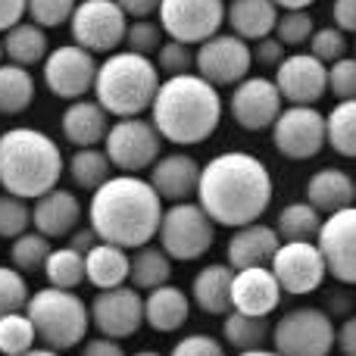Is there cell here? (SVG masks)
Segmentation results:
<instances>
[{"instance_id": "db71d44e", "label": "cell", "mask_w": 356, "mask_h": 356, "mask_svg": "<svg viewBox=\"0 0 356 356\" xmlns=\"http://www.w3.org/2000/svg\"><path fill=\"white\" fill-rule=\"evenodd\" d=\"M334 347L341 350V356H356V313L347 316L338 325V334H334Z\"/></svg>"}, {"instance_id": "9c48e42d", "label": "cell", "mask_w": 356, "mask_h": 356, "mask_svg": "<svg viewBox=\"0 0 356 356\" xmlns=\"http://www.w3.org/2000/svg\"><path fill=\"white\" fill-rule=\"evenodd\" d=\"M104 154L110 156L113 169L125 175H138L163 156V135L144 116L116 119L104 138Z\"/></svg>"}, {"instance_id": "cb8c5ba5", "label": "cell", "mask_w": 356, "mask_h": 356, "mask_svg": "<svg viewBox=\"0 0 356 356\" xmlns=\"http://www.w3.org/2000/svg\"><path fill=\"white\" fill-rule=\"evenodd\" d=\"M60 131L72 147H97L110 131V113L97 100H72L60 116Z\"/></svg>"}, {"instance_id": "484cf974", "label": "cell", "mask_w": 356, "mask_h": 356, "mask_svg": "<svg viewBox=\"0 0 356 356\" xmlns=\"http://www.w3.org/2000/svg\"><path fill=\"white\" fill-rule=\"evenodd\" d=\"M225 22L232 35L244 38L247 44H257L263 38L275 35L278 25V6L272 0H228L225 6Z\"/></svg>"}, {"instance_id": "7dc6e473", "label": "cell", "mask_w": 356, "mask_h": 356, "mask_svg": "<svg viewBox=\"0 0 356 356\" xmlns=\"http://www.w3.org/2000/svg\"><path fill=\"white\" fill-rule=\"evenodd\" d=\"M328 91L338 100H356V56H341L328 66Z\"/></svg>"}, {"instance_id": "9f6ffc18", "label": "cell", "mask_w": 356, "mask_h": 356, "mask_svg": "<svg viewBox=\"0 0 356 356\" xmlns=\"http://www.w3.org/2000/svg\"><path fill=\"white\" fill-rule=\"evenodd\" d=\"M100 244V238H97V232H94L91 225L88 228H75L72 234H69V247H72V250H79V253H88L91 250V247H97Z\"/></svg>"}, {"instance_id": "7402d4cb", "label": "cell", "mask_w": 356, "mask_h": 356, "mask_svg": "<svg viewBox=\"0 0 356 356\" xmlns=\"http://www.w3.org/2000/svg\"><path fill=\"white\" fill-rule=\"evenodd\" d=\"M200 163L188 154H163L160 160L150 166V178L154 191L163 197L166 203H181L191 194H197L200 184Z\"/></svg>"}, {"instance_id": "ba28073f", "label": "cell", "mask_w": 356, "mask_h": 356, "mask_svg": "<svg viewBox=\"0 0 356 356\" xmlns=\"http://www.w3.org/2000/svg\"><path fill=\"white\" fill-rule=\"evenodd\" d=\"M334 325L332 313L319 307H297L278 316L272 325V344L282 356H328L334 350Z\"/></svg>"}, {"instance_id": "6da1fadb", "label": "cell", "mask_w": 356, "mask_h": 356, "mask_svg": "<svg viewBox=\"0 0 356 356\" xmlns=\"http://www.w3.org/2000/svg\"><path fill=\"white\" fill-rule=\"evenodd\" d=\"M272 172L259 156L247 150H228L216 154L200 169L197 184V203L207 209L216 225L241 228L259 222V216L272 203Z\"/></svg>"}, {"instance_id": "f1b7e54d", "label": "cell", "mask_w": 356, "mask_h": 356, "mask_svg": "<svg viewBox=\"0 0 356 356\" xmlns=\"http://www.w3.org/2000/svg\"><path fill=\"white\" fill-rule=\"evenodd\" d=\"M129 266H131V257L125 247L100 241L97 247H91L85 253V282H91L97 291L129 284Z\"/></svg>"}, {"instance_id": "277c9868", "label": "cell", "mask_w": 356, "mask_h": 356, "mask_svg": "<svg viewBox=\"0 0 356 356\" xmlns=\"http://www.w3.org/2000/svg\"><path fill=\"white\" fill-rule=\"evenodd\" d=\"M66 172L63 150L41 129H6L0 131V188L22 200H38L54 191Z\"/></svg>"}, {"instance_id": "6125c7cd", "label": "cell", "mask_w": 356, "mask_h": 356, "mask_svg": "<svg viewBox=\"0 0 356 356\" xmlns=\"http://www.w3.org/2000/svg\"><path fill=\"white\" fill-rule=\"evenodd\" d=\"M0 63H3V38H0Z\"/></svg>"}, {"instance_id": "11a10c76", "label": "cell", "mask_w": 356, "mask_h": 356, "mask_svg": "<svg viewBox=\"0 0 356 356\" xmlns=\"http://www.w3.org/2000/svg\"><path fill=\"white\" fill-rule=\"evenodd\" d=\"M129 19H150L160 10V0H116Z\"/></svg>"}, {"instance_id": "d6a6232c", "label": "cell", "mask_w": 356, "mask_h": 356, "mask_svg": "<svg viewBox=\"0 0 356 356\" xmlns=\"http://www.w3.org/2000/svg\"><path fill=\"white\" fill-rule=\"evenodd\" d=\"M35 104L31 69L16 63H0V116H19Z\"/></svg>"}, {"instance_id": "f35d334b", "label": "cell", "mask_w": 356, "mask_h": 356, "mask_svg": "<svg viewBox=\"0 0 356 356\" xmlns=\"http://www.w3.org/2000/svg\"><path fill=\"white\" fill-rule=\"evenodd\" d=\"M38 334L31 319L22 313H6L0 316V353L3 356H19V353H29L35 347Z\"/></svg>"}, {"instance_id": "f546056e", "label": "cell", "mask_w": 356, "mask_h": 356, "mask_svg": "<svg viewBox=\"0 0 356 356\" xmlns=\"http://www.w3.org/2000/svg\"><path fill=\"white\" fill-rule=\"evenodd\" d=\"M50 54V41H47V29L35 22H19L10 31H3V56L6 63H16V66H38L44 63V56Z\"/></svg>"}, {"instance_id": "bcb514c9", "label": "cell", "mask_w": 356, "mask_h": 356, "mask_svg": "<svg viewBox=\"0 0 356 356\" xmlns=\"http://www.w3.org/2000/svg\"><path fill=\"white\" fill-rule=\"evenodd\" d=\"M309 54L316 60H322L325 66H332L334 60L347 56V35L334 25H325V29H316L313 38H309Z\"/></svg>"}, {"instance_id": "d6986e66", "label": "cell", "mask_w": 356, "mask_h": 356, "mask_svg": "<svg viewBox=\"0 0 356 356\" xmlns=\"http://www.w3.org/2000/svg\"><path fill=\"white\" fill-rule=\"evenodd\" d=\"M284 104L313 106L328 94V66L313 54H288L272 79Z\"/></svg>"}, {"instance_id": "7bdbcfd3", "label": "cell", "mask_w": 356, "mask_h": 356, "mask_svg": "<svg viewBox=\"0 0 356 356\" xmlns=\"http://www.w3.org/2000/svg\"><path fill=\"white\" fill-rule=\"evenodd\" d=\"M166 31H163L160 22H150V19H135V22H129V31H125V50H131V54H141V56H150L154 60L156 50L163 47V41H166Z\"/></svg>"}, {"instance_id": "5b68a950", "label": "cell", "mask_w": 356, "mask_h": 356, "mask_svg": "<svg viewBox=\"0 0 356 356\" xmlns=\"http://www.w3.org/2000/svg\"><path fill=\"white\" fill-rule=\"evenodd\" d=\"M160 81V69L150 56L116 50V54H106L104 63H97L94 100L116 119L141 116L154 106Z\"/></svg>"}, {"instance_id": "30bf717a", "label": "cell", "mask_w": 356, "mask_h": 356, "mask_svg": "<svg viewBox=\"0 0 356 356\" xmlns=\"http://www.w3.org/2000/svg\"><path fill=\"white\" fill-rule=\"evenodd\" d=\"M72 44L91 50V54H116L125 44L129 16L116 0H79L72 19H69Z\"/></svg>"}, {"instance_id": "74e56055", "label": "cell", "mask_w": 356, "mask_h": 356, "mask_svg": "<svg viewBox=\"0 0 356 356\" xmlns=\"http://www.w3.org/2000/svg\"><path fill=\"white\" fill-rule=\"evenodd\" d=\"M50 250H54V247H50V238H44L41 232L29 228L25 234H19V238L13 241L10 259H13V266H16L22 275H29V272H41L44 269Z\"/></svg>"}, {"instance_id": "1f68e13d", "label": "cell", "mask_w": 356, "mask_h": 356, "mask_svg": "<svg viewBox=\"0 0 356 356\" xmlns=\"http://www.w3.org/2000/svg\"><path fill=\"white\" fill-rule=\"evenodd\" d=\"M266 341H272V325L263 316H247L232 309L222 322V344L238 353L259 350V347H266Z\"/></svg>"}, {"instance_id": "60d3db41", "label": "cell", "mask_w": 356, "mask_h": 356, "mask_svg": "<svg viewBox=\"0 0 356 356\" xmlns=\"http://www.w3.org/2000/svg\"><path fill=\"white\" fill-rule=\"evenodd\" d=\"M29 282L16 266H0V316L22 313L29 307Z\"/></svg>"}, {"instance_id": "4dcf8cb0", "label": "cell", "mask_w": 356, "mask_h": 356, "mask_svg": "<svg viewBox=\"0 0 356 356\" xmlns=\"http://www.w3.org/2000/svg\"><path fill=\"white\" fill-rule=\"evenodd\" d=\"M172 278V259L160 244H144L131 250V266H129V282L138 291H154L160 284H169Z\"/></svg>"}, {"instance_id": "44dd1931", "label": "cell", "mask_w": 356, "mask_h": 356, "mask_svg": "<svg viewBox=\"0 0 356 356\" xmlns=\"http://www.w3.org/2000/svg\"><path fill=\"white\" fill-rule=\"evenodd\" d=\"M81 222V203L72 191L60 188L41 194L38 200H31V228L41 232L50 241H63L79 228Z\"/></svg>"}, {"instance_id": "3957f363", "label": "cell", "mask_w": 356, "mask_h": 356, "mask_svg": "<svg viewBox=\"0 0 356 356\" xmlns=\"http://www.w3.org/2000/svg\"><path fill=\"white\" fill-rule=\"evenodd\" d=\"M222 94L216 85L200 79L197 72L169 75L160 81L154 97V119L163 141H172L175 147H194L216 135L222 122Z\"/></svg>"}, {"instance_id": "e575fe53", "label": "cell", "mask_w": 356, "mask_h": 356, "mask_svg": "<svg viewBox=\"0 0 356 356\" xmlns=\"http://www.w3.org/2000/svg\"><path fill=\"white\" fill-rule=\"evenodd\" d=\"M325 216L307 200H294L278 213L275 232L282 241H316L319 238V228Z\"/></svg>"}, {"instance_id": "ac0fdd59", "label": "cell", "mask_w": 356, "mask_h": 356, "mask_svg": "<svg viewBox=\"0 0 356 356\" xmlns=\"http://www.w3.org/2000/svg\"><path fill=\"white\" fill-rule=\"evenodd\" d=\"M316 247L322 250L328 275L356 288V203L322 219Z\"/></svg>"}, {"instance_id": "f907efd6", "label": "cell", "mask_w": 356, "mask_h": 356, "mask_svg": "<svg viewBox=\"0 0 356 356\" xmlns=\"http://www.w3.org/2000/svg\"><path fill=\"white\" fill-rule=\"evenodd\" d=\"M79 356H125V350H122V341L97 334V338L81 341V353Z\"/></svg>"}, {"instance_id": "7c38bea8", "label": "cell", "mask_w": 356, "mask_h": 356, "mask_svg": "<svg viewBox=\"0 0 356 356\" xmlns=\"http://www.w3.org/2000/svg\"><path fill=\"white\" fill-rule=\"evenodd\" d=\"M41 79L54 97L60 100H81L88 91H94L97 79V60L91 50L79 44H60L41 63Z\"/></svg>"}, {"instance_id": "f6af8a7d", "label": "cell", "mask_w": 356, "mask_h": 356, "mask_svg": "<svg viewBox=\"0 0 356 356\" xmlns=\"http://www.w3.org/2000/svg\"><path fill=\"white\" fill-rule=\"evenodd\" d=\"M156 69H160V75H184L194 69V47L191 44H181V41H172V38H166L163 41V47L156 50Z\"/></svg>"}, {"instance_id": "d4e9b609", "label": "cell", "mask_w": 356, "mask_h": 356, "mask_svg": "<svg viewBox=\"0 0 356 356\" xmlns=\"http://www.w3.org/2000/svg\"><path fill=\"white\" fill-rule=\"evenodd\" d=\"M232 278L234 269L228 263H209L191 282V303L207 316L232 313Z\"/></svg>"}, {"instance_id": "ffe728a7", "label": "cell", "mask_w": 356, "mask_h": 356, "mask_svg": "<svg viewBox=\"0 0 356 356\" xmlns=\"http://www.w3.org/2000/svg\"><path fill=\"white\" fill-rule=\"evenodd\" d=\"M282 284L272 275L269 266H253V269H238L232 278V309L247 316H263L269 319L282 303Z\"/></svg>"}, {"instance_id": "d590c367", "label": "cell", "mask_w": 356, "mask_h": 356, "mask_svg": "<svg viewBox=\"0 0 356 356\" xmlns=\"http://www.w3.org/2000/svg\"><path fill=\"white\" fill-rule=\"evenodd\" d=\"M328 147L344 160H356V100H338L325 116Z\"/></svg>"}, {"instance_id": "8fae6325", "label": "cell", "mask_w": 356, "mask_h": 356, "mask_svg": "<svg viewBox=\"0 0 356 356\" xmlns=\"http://www.w3.org/2000/svg\"><path fill=\"white\" fill-rule=\"evenodd\" d=\"M253 66V47L244 38L232 35V31H219V35L207 38L197 44L194 50V69L200 79H207L216 88L238 85L250 75Z\"/></svg>"}, {"instance_id": "6f0895ef", "label": "cell", "mask_w": 356, "mask_h": 356, "mask_svg": "<svg viewBox=\"0 0 356 356\" xmlns=\"http://www.w3.org/2000/svg\"><path fill=\"white\" fill-rule=\"evenodd\" d=\"M278 10H309L316 0H272Z\"/></svg>"}, {"instance_id": "83f0119b", "label": "cell", "mask_w": 356, "mask_h": 356, "mask_svg": "<svg viewBox=\"0 0 356 356\" xmlns=\"http://www.w3.org/2000/svg\"><path fill=\"white\" fill-rule=\"evenodd\" d=\"M188 316H191V297L181 288H175L172 282L147 291V297H144V322L154 332L163 334L178 332L188 322Z\"/></svg>"}, {"instance_id": "e0dca14e", "label": "cell", "mask_w": 356, "mask_h": 356, "mask_svg": "<svg viewBox=\"0 0 356 356\" xmlns=\"http://www.w3.org/2000/svg\"><path fill=\"white\" fill-rule=\"evenodd\" d=\"M284 100L278 94V85L272 79L263 75H247L244 81L232 88V97H228V113L232 119L241 125L244 131H266L275 125V119L282 116Z\"/></svg>"}, {"instance_id": "5bb4252c", "label": "cell", "mask_w": 356, "mask_h": 356, "mask_svg": "<svg viewBox=\"0 0 356 356\" xmlns=\"http://www.w3.org/2000/svg\"><path fill=\"white\" fill-rule=\"evenodd\" d=\"M272 144L288 160H316L328 144L325 116L316 106H284L272 125Z\"/></svg>"}, {"instance_id": "2e32d148", "label": "cell", "mask_w": 356, "mask_h": 356, "mask_svg": "<svg viewBox=\"0 0 356 356\" xmlns=\"http://www.w3.org/2000/svg\"><path fill=\"white\" fill-rule=\"evenodd\" d=\"M91 313V328L104 338H135L138 328L144 325V297L131 284H119V288L97 291L94 300L88 303Z\"/></svg>"}, {"instance_id": "8d00e7d4", "label": "cell", "mask_w": 356, "mask_h": 356, "mask_svg": "<svg viewBox=\"0 0 356 356\" xmlns=\"http://www.w3.org/2000/svg\"><path fill=\"white\" fill-rule=\"evenodd\" d=\"M41 272L47 278V284H54V288L75 291L85 282V253L72 250V247H56V250H50Z\"/></svg>"}, {"instance_id": "b9f144b4", "label": "cell", "mask_w": 356, "mask_h": 356, "mask_svg": "<svg viewBox=\"0 0 356 356\" xmlns=\"http://www.w3.org/2000/svg\"><path fill=\"white\" fill-rule=\"evenodd\" d=\"M316 31V22L309 16V10H284L278 16L275 25V38L284 44V47H300V44H309Z\"/></svg>"}, {"instance_id": "8992f818", "label": "cell", "mask_w": 356, "mask_h": 356, "mask_svg": "<svg viewBox=\"0 0 356 356\" xmlns=\"http://www.w3.org/2000/svg\"><path fill=\"white\" fill-rule=\"evenodd\" d=\"M25 316L35 325L38 341L47 350H56V353L79 347L88 338V328H91L88 303L75 291L54 288V284H47V288L35 291L29 297Z\"/></svg>"}, {"instance_id": "ee69618b", "label": "cell", "mask_w": 356, "mask_h": 356, "mask_svg": "<svg viewBox=\"0 0 356 356\" xmlns=\"http://www.w3.org/2000/svg\"><path fill=\"white\" fill-rule=\"evenodd\" d=\"M79 0H29V22L41 29H60L72 19Z\"/></svg>"}, {"instance_id": "816d5d0a", "label": "cell", "mask_w": 356, "mask_h": 356, "mask_svg": "<svg viewBox=\"0 0 356 356\" xmlns=\"http://www.w3.org/2000/svg\"><path fill=\"white\" fill-rule=\"evenodd\" d=\"M332 19L334 29H341L344 35H356V0H334Z\"/></svg>"}, {"instance_id": "f5cc1de1", "label": "cell", "mask_w": 356, "mask_h": 356, "mask_svg": "<svg viewBox=\"0 0 356 356\" xmlns=\"http://www.w3.org/2000/svg\"><path fill=\"white\" fill-rule=\"evenodd\" d=\"M29 13V0H0V35L19 25Z\"/></svg>"}, {"instance_id": "ab89813d", "label": "cell", "mask_w": 356, "mask_h": 356, "mask_svg": "<svg viewBox=\"0 0 356 356\" xmlns=\"http://www.w3.org/2000/svg\"><path fill=\"white\" fill-rule=\"evenodd\" d=\"M31 228V207L29 200L16 194H0V238L16 241L19 234H25Z\"/></svg>"}, {"instance_id": "91938a15", "label": "cell", "mask_w": 356, "mask_h": 356, "mask_svg": "<svg viewBox=\"0 0 356 356\" xmlns=\"http://www.w3.org/2000/svg\"><path fill=\"white\" fill-rule=\"evenodd\" d=\"M19 356H63V353H56V350H47V347H41V350H35V347H31L29 353H19Z\"/></svg>"}, {"instance_id": "680465c9", "label": "cell", "mask_w": 356, "mask_h": 356, "mask_svg": "<svg viewBox=\"0 0 356 356\" xmlns=\"http://www.w3.org/2000/svg\"><path fill=\"white\" fill-rule=\"evenodd\" d=\"M234 356H282L275 350H266V347H259V350H244V353H234Z\"/></svg>"}, {"instance_id": "836d02e7", "label": "cell", "mask_w": 356, "mask_h": 356, "mask_svg": "<svg viewBox=\"0 0 356 356\" xmlns=\"http://www.w3.org/2000/svg\"><path fill=\"white\" fill-rule=\"evenodd\" d=\"M66 175L79 191H97L113 175V163L100 147H75L66 160Z\"/></svg>"}, {"instance_id": "52a82bcc", "label": "cell", "mask_w": 356, "mask_h": 356, "mask_svg": "<svg viewBox=\"0 0 356 356\" xmlns=\"http://www.w3.org/2000/svg\"><path fill=\"white\" fill-rule=\"evenodd\" d=\"M160 247L169 253V259L178 263H194L213 247L216 241V222L207 216L200 203H169L163 209L160 232H156Z\"/></svg>"}, {"instance_id": "7a4b0ae2", "label": "cell", "mask_w": 356, "mask_h": 356, "mask_svg": "<svg viewBox=\"0 0 356 356\" xmlns=\"http://www.w3.org/2000/svg\"><path fill=\"white\" fill-rule=\"evenodd\" d=\"M163 197L147 178L138 175H110L97 191H91L88 203V225L106 244L138 250L150 244L160 232Z\"/></svg>"}, {"instance_id": "4316f807", "label": "cell", "mask_w": 356, "mask_h": 356, "mask_svg": "<svg viewBox=\"0 0 356 356\" xmlns=\"http://www.w3.org/2000/svg\"><path fill=\"white\" fill-rule=\"evenodd\" d=\"M356 200V181L338 166H325L309 175L307 181V203H313L322 216H332L338 209L353 207Z\"/></svg>"}, {"instance_id": "681fc988", "label": "cell", "mask_w": 356, "mask_h": 356, "mask_svg": "<svg viewBox=\"0 0 356 356\" xmlns=\"http://www.w3.org/2000/svg\"><path fill=\"white\" fill-rule=\"evenodd\" d=\"M284 56H288V47H284L275 35H269V38H263V41L253 44V63H259V66H275L278 69V63H282Z\"/></svg>"}, {"instance_id": "603a6c76", "label": "cell", "mask_w": 356, "mask_h": 356, "mask_svg": "<svg viewBox=\"0 0 356 356\" xmlns=\"http://www.w3.org/2000/svg\"><path fill=\"white\" fill-rule=\"evenodd\" d=\"M278 238L275 225H263V222H250V225H241L234 228V234L228 238V266L234 272L238 269H253V266H269L272 257H275Z\"/></svg>"}, {"instance_id": "4fadbf2b", "label": "cell", "mask_w": 356, "mask_h": 356, "mask_svg": "<svg viewBox=\"0 0 356 356\" xmlns=\"http://www.w3.org/2000/svg\"><path fill=\"white\" fill-rule=\"evenodd\" d=\"M225 0H160V25L172 41L203 44L225 25Z\"/></svg>"}, {"instance_id": "c3c4849f", "label": "cell", "mask_w": 356, "mask_h": 356, "mask_svg": "<svg viewBox=\"0 0 356 356\" xmlns=\"http://www.w3.org/2000/svg\"><path fill=\"white\" fill-rule=\"evenodd\" d=\"M169 356H228L222 338H213V334H184L172 344Z\"/></svg>"}, {"instance_id": "9a60e30c", "label": "cell", "mask_w": 356, "mask_h": 356, "mask_svg": "<svg viewBox=\"0 0 356 356\" xmlns=\"http://www.w3.org/2000/svg\"><path fill=\"white\" fill-rule=\"evenodd\" d=\"M269 269L278 278L282 291L291 297L319 291L328 275V266L322 259V250L316 247V241H282Z\"/></svg>"}, {"instance_id": "94428289", "label": "cell", "mask_w": 356, "mask_h": 356, "mask_svg": "<svg viewBox=\"0 0 356 356\" xmlns=\"http://www.w3.org/2000/svg\"><path fill=\"white\" fill-rule=\"evenodd\" d=\"M131 356H163V353H156V350H138V353H131Z\"/></svg>"}]
</instances>
